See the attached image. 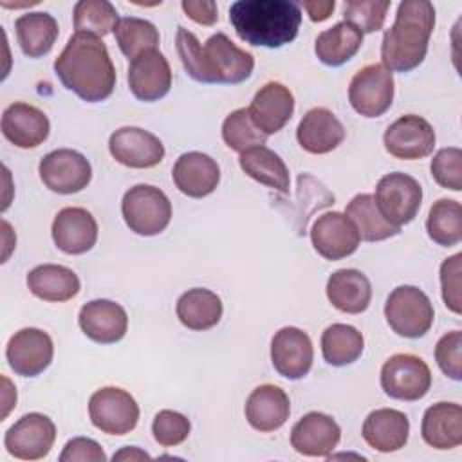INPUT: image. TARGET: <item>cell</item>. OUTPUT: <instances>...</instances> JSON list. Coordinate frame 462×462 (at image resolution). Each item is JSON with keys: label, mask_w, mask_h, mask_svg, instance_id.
<instances>
[{"label": "cell", "mask_w": 462, "mask_h": 462, "mask_svg": "<svg viewBox=\"0 0 462 462\" xmlns=\"http://www.w3.org/2000/svg\"><path fill=\"white\" fill-rule=\"evenodd\" d=\"M435 139L433 126L415 114L401 116L384 130L383 135L386 152L402 161L428 157L435 148Z\"/></svg>", "instance_id": "cell-13"}, {"label": "cell", "mask_w": 462, "mask_h": 462, "mask_svg": "<svg viewBox=\"0 0 462 462\" xmlns=\"http://www.w3.org/2000/svg\"><path fill=\"white\" fill-rule=\"evenodd\" d=\"M424 442L435 449H453L462 444V408L457 402H437L424 411L420 422Z\"/></svg>", "instance_id": "cell-28"}, {"label": "cell", "mask_w": 462, "mask_h": 462, "mask_svg": "<svg viewBox=\"0 0 462 462\" xmlns=\"http://www.w3.org/2000/svg\"><path fill=\"white\" fill-rule=\"evenodd\" d=\"M390 9V2H375V0H350L345 2L343 7V22L354 25L361 34L375 32L383 29L386 13Z\"/></svg>", "instance_id": "cell-41"}, {"label": "cell", "mask_w": 462, "mask_h": 462, "mask_svg": "<svg viewBox=\"0 0 462 462\" xmlns=\"http://www.w3.org/2000/svg\"><path fill=\"white\" fill-rule=\"evenodd\" d=\"M204 60L211 83H242L254 69V58L245 49H240L224 32H217L206 40Z\"/></svg>", "instance_id": "cell-11"}, {"label": "cell", "mask_w": 462, "mask_h": 462, "mask_svg": "<svg viewBox=\"0 0 462 462\" xmlns=\"http://www.w3.org/2000/svg\"><path fill=\"white\" fill-rule=\"evenodd\" d=\"M374 200L383 218L388 224L401 227L411 222L419 213L422 188L411 175L393 171L379 179Z\"/></svg>", "instance_id": "cell-6"}, {"label": "cell", "mask_w": 462, "mask_h": 462, "mask_svg": "<svg viewBox=\"0 0 462 462\" xmlns=\"http://www.w3.org/2000/svg\"><path fill=\"white\" fill-rule=\"evenodd\" d=\"M54 72L87 103L105 101L116 88V67L105 42L94 34L74 32L54 60Z\"/></svg>", "instance_id": "cell-1"}, {"label": "cell", "mask_w": 462, "mask_h": 462, "mask_svg": "<svg viewBox=\"0 0 462 462\" xmlns=\"http://www.w3.org/2000/svg\"><path fill=\"white\" fill-rule=\"evenodd\" d=\"M56 440L54 422L38 411L18 419L4 437L7 453L20 460H40L49 455Z\"/></svg>", "instance_id": "cell-12"}, {"label": "cell", "mask_w": 462, "mask_h": 462, "mask_svg": "<svg viewBox=\"0 0 462 462\" xmlns=\"http://www.w3.org/2000/svg\"><path fill=\"white\" fill-rule=\"evenodd\" d=\"M179 321L189 330L213 328L224 312L222 300L209 289L195 287L180 294L175 305Z\"/></svg>", "instance_id": "cell-31"}, {"label": "cell", "mask_w": 462, "mask_h": 462, "mask_svg": "<svg viewBox=\"0 0 462 462\" xmlns=\"http://www.w3.org/2000/svg\"><path fill=\"white\" fill-rule=\"evenodd\" d=\"M38 173L45 188L60 195L85 189L92 179V166L87 157L70 148L49 152L38 164Z\"/></svg>", "instance_id": "cell-10"}, {"label": "cell", "mask_w": 462, "mask_h": 462, "mask_svg": "<svg viewBox=\"0 0 462 462\" xmlns=\"http://www.w3.org/2000/svg\"><path fill=\"white\" fill-rule=\"evenodd\" d=\"M361 435L372 449L379 453H392L404 448L408 442L410 420L399 410L379 408L368 413L363 422Z\"/></svg>", "instance_id": "cell-27"}, {"label": "cell", "mask_w": 462, "mask_h": 462, "mask_svg": "<svg viewBox=\"0 0 462 462\" xmlns=\"http://www.w3.org/2000/svg\"><path fill=\"white\" fill-rule=\"evenodd\" d=\"M128 88L139 101H159L171 88V69L157 49L130 60Z\"/></svg>", "instance_id": "cell-18"}, {"label": "cell", "mask_w": 462, "mask_h": 462, "mask_svg": "<svg viewBox=\"0 0 462 462\" xmlns=\"http://www.w3.org/2000/svg\"><path fill=\"white\" fill-rule=\"evenodd\" d=\"M435 359L439 368L453 381L462 379V332L451 330L435 345Z\"/></svg>", "instance_id": "cell-45"}, {"label": "cell", "mask_w": 462, "mask_h": 462, "mask_svg": "<svg viewBox=\"0 0 462 462\" xmlns=\"http://www.w3.org/2000/svg\"><path fill=\"white\" fill-rule=\"evenodd\" d=\"M14 31L22 52L29 58L45 56L60 34L56 18L42 11L18 16L14 22Z\"/></svg>", "instance_id": "cell-33"}, {"label": "cell", "mask_w": 462, "mask_h": 462, "mask_svg": "<svg viewBox=\"0 0 462 462\" xmlns=\"http://www.w3.org/2000/svg\"><path fill=\"white\" fill-rule=\"evenodd\" d=\"M431 177L433 180L446 189L460 191L462 189V152L457 146L439 150L431 159Z\"/></svg>", "instance_id": "cell-43"}, {"label": "cell", "mask_w": 462, "mask_h": 462, "mask_svg": "<svg viewBox=\"0 0 462 462\" xmlns=\"http://www.w3.org/2000/svg\"><path fill=\"white\" fill-rule=\"evenodd\" d=\"M363 348V334L352 325L332 323L321 334L323 359L332 366H345L357 361Z\"/></svg>", "instance_id": "cell-36"}, {"label": "cell", "mask_w": 462, "mask_h": 462, "mask_svg": "<svg viewBox=\"0 0 462 462\" xmlns=\"http://www.w3.org/2000/svg\"><path fill=\"white\" fill-rule=\"evenodd\" d=\"M431 386V372L424 359L413 354H393L381 368V388L397 401H419Z\"/></svg>", "instance_id": "cell-8"}, {"label": "cell", "mask_w": 462, "mask_h": 462, "mask_svg": "<svg viewBox=\"0 0 462 462\" xmlns=\"http://www.w3.org/2000/svg\"><path fill=\"white\" fill-rule=\"evenodd\" d=\"M110 155L126 168L146 170L164 159V144L152 132L139 126L117 128L108 139Z\"/></svg>", "instance_id": "cell-15"}, {"label": "cell", "mask_w": 462, "mask_h": 462, "mask_svg": "<svg viewBox=\"0 0 462 462\" xmlns=\"http://www.w3.org/2000/svg\"><path fill=\"white\" fill-rule=\"evenodd\" d=\"M191 431L189 419L175 410H161L152 422V433L157 444L173 448L182 444Z\"/></svg>", "instance_id": "cell-44"}, {"label": "cell", "mask_w": 462, "mask_h": 462, "mask_svg": "<svg viewBox=\"0 0 462 462\" xmlns=\"http://www.w3.org/2000/svg\"><path fill=\"white\" fill-rule=\"evenodd\" d=\"M74 29L76 32L94 34L97 38L114 32L119 14L106 0H81L74 5Z\"/></svg>", "instance_id": "cell-39"}, {"label": "cell", "mask_w": 462, "mask_h": 462, "mask_svg": "<svg viewBox=\"0 0 462 462\" xmlns=\"http://www.w3.org/2000/svg\"><path fill=\"white\" fill-rule=\"evenodd\" d=\"M348 101L363 117L383 116L393 101V76L383 63L359 69L348 85Z\"/></svg>", "instance_id": "cell-9"}, {"label": "cell", "mask_w": 462, "mask_h": 462, "mask_svg": "<svg viewBox=\"0 0 462 462\" xmlns=\"http://www.w3.org/2000/svg\"><path fill=\"white\" fill-rule=\"evenodd\" d=\"M310 240L316 253L332 262L356 253L361 242L354 222L339 211H328L318 217L310 227Z\"/></svg>", "instance_id": "cell-16"}, {"label": "cell", "mask_w": 462, "mask_h": 462, "mask_svg": "<svg viewBox=\"0 0 462 462\" xmlns=\"http://www.w3.org/2000/svg\"><path fill=\"white\" fill-rule=\"evenodd\" d=\"M54 345L42 328L27 327L14 332L5 348V357L11 370L22 377L40 375L52 361Z\"/></svg>", "instance_id": "cell-14"}, {"label": "cell", "mask_w": 462, "mask_h": 462, "mask_svg": "<svg viewBox=\"0 0 462 462\" xmlns=\"http://www.w3.org/2000/svg\"><path fill=\"white\" fill-rule=\"evenodd\" d=\"M112 458H114V460H144V458L148 460L150 455L144 453V451H141V449L135 448V446H126V448H123L121 451L114 453Z\"/></svg>", "instance_id": "cell-50"}, {"label": "cell", "mask_w": 462, "mask_h": 462, "mask_svg": "<svg viewBox=\"0 0 462 462\" xmlns=\"http://www.w3.org/2000/svg\"><path fill=\"white\" fill-rule=\"evenodd\" d=\"M105 460H106V455L103 448L88 437L70 439L60 455V462H105Z\"/></svg>", "instance_id": "cell-47"}, {"label": "cell", "mask_w": 462, "mask_h": 462, "mask_svg": "<svg viewBox=\"0 0 462 462\" xmlns=\"http://www.w3.org/2000/svg\"><path fill=\"white\" fill-rule=\"evenodd\" d=\"M345 126L336 114L325 106L310 108L298 123L296 139L300 146L314 155L336 150L345 139Z\"/></svg>", "instance_id": "cell-25"}, {"label": "cell", "mask_w": 462, "mask_h": 462, "mask_svg": "<svg viewBox=\"0 0 462 462\" xmlns=\"http://www.w3.org/2000/svg\"><path fill=\"white\" fill-rule=\"evenodd\" d=\"M327 298L341 312L361 314L372 300L370 280L357 269H339L327 280Z\"/></svg>", "instance_id": "cell-29"}, {"label": "cell", "mask_w": 462, "mask_h": 462, "mask_svg": "<svg viewBox=\"0 0 462 462\" xmlns=\"http://www.w3.org/2000/svg\"><path fill=\"white\" fill-rule=\"evenodd\" d=\"M334 7H336V2L334 0H314V2H303V9L307 11L309 18L312 22H323L327 20L332 13H334Z\"/></svg>", "instance_id": "cell-49"}, {"label": "cell", "mask_w": 462, "mask_h": 462, "mask_svg": "<svg viewBox=\"0 0 462 462\" xmlns=\"http://www.w3.org/2000/svg\"><path fill=\"white\" fill-rule=\"evenodd\" d=\"M339 439V424L321 411L305 413L291 430V446L303 457H330Z\"/></svg>", "instance_id": "cell-20"}, {"label": "cell", "mask_w": 462, "mask_h": 462, "mask_svg": "<svg viewBox=\"0 0 462 462\" xmlns=\"http://www.w3.org/2000/svg\"><path fill=\"white\" fill-rule=\"evenodd\" d=\"M242 171L256 182L280 193H289L291 177L283 159L267 146H254L238 157Z\"/></svg>", "instance_id": "cell-32"}, {"label": "cell", "mask_w": 462, "mask_h": 462, "mask_svg": "<svg viewBox=\"0 0 462 462\" xmlns=\"http://www.w3.org/2000/svg\"><path fill=\"white\" fill-rule=\"evenodd\" d=\"M180 7L188 18L200 25H213L218 20L217 4L213 0H182Z\"/></svg>", "instance_id": "cell-48"}, {"label": "cell", "mask_w": 462, "mask_h": 462, "mask_svg": "<svg viewBox=\"0 0 462 462\" xmlns=\"http://www.w3.org/2000/svg\"><path fill=\"white\" fill-rule=\"evenodd\" d=\"M460 260L462 254L457 253L449 258H446L440 265V287H442V300L444 305L455 312L460 314Z\"/></svg>", "instance_id": "cell-46"}, {"label": "cell", "mask_w": 462, "mask_h": 462, "mask_svg": "<svg viewBox=\"0 0 462 462\" xmlns=\"http://www.w3.org/2000/svg\"><path fill=\"white\" fill-rule=\"evenodd\" d=\"M345 215L357 227L359 238L365 242H381L390 236H395L401 227L388 224L379 213L374 195L359 193L345 208Z\"/></svg>", "instance_id": "cell-35"}, {"label": "cell", "mask_w": 462, "mask_h": 462, "mask_svg": "<svg viewBox=\"0 0 462 462\" xmlns=\"http://www.w3.org/2000/svg\"><path fill=\"white\" fill-rule=\"evenodd\" d=\"M88 417L106 435H126L137 426L139 404L126 390L105 386L90 395Z\"/></svg>", "instance_id": "cell-7"}, {"label": "cell", "mask_w": 462, "mask_h": 462, "mask_svg": "<svg viewBox=\"0 0 462 462\" xmlns=\"http://www.w3.org/2000/svg\"><path fill=\"white\" fill-rule=\"evenodd\" d=\"M114 38L119 51L130 60L137 58L146 51L157 49L161 42L157 27L152 22L137 16L119 18L114 29Z\"/></svg>", "instance_id": "cell-38"}, {"label": "cell", "mask_w": 462, "mask_h": 462, "mask_svg": "<svg viewBox=\"0 0 462 462\" xmlns=\"http://www.w3.org/2000/svg\"><path fill=\"white\" fill-rule=\"evenodd\" d=\"M435 27V7L424 0H404L397 7L393 25L384 32L381 60L388 70L417 69L428 52Z\"/></svg>", "instance_id": "cell-3"}, {"label": "cell", "mask_w": 462, "mask_h": 462, "mask_svg": "<svg viewBox=\"0 0 462 462\" xmlns=\"http://www.w3.org/2000/svg\"><path fill=\"white\" fill-rule=\"evenodd\" d=\"M51 233L60 251L67 254H83L96 245L97 222L88 209L69 206L56 213Z\"/></svg>", "instance_id": "cell-19"}, {"label": "cell", "mask_w": 462, "mask_h": 462, "mask_svg": "<svg viewBox=\"0 0 462 462\" xmlns=\"http://www.w3.org/2000/svg\"><path fill=\"white\" fill-rule=\"evenodd\" d=\"M121 213L130 231L141 236H155L171 220V202L162 189L152 184H135L123 195Z\"/></svg>", "instance_id": "cell-4"}, {"label": "cell", "mask_w": 462, "mask_h": 462, "mask_svg": "<svg viewBox=\"0 0 462 462\" xmlns=\"http://www.w3.org/2000/svg\"><path fill=\"white\" fill-rule=\"evenodd\" d=\"M171 179L180 193L191 199H202L217 189L220 168L213 157L202 152H188L175 161Z\"/></svg>", "instance_id": "cell-24"}, {"label": "cell", "mask_w": 462, "mask_h": 462, "mask_svg": "<svg viewBox=\"0 0 462 462\" xmlns=\"http://www.w3.org/2000/svg\"><path fill=\"white\" fill-rule=\"evenodd\" d=\"M428 236L442 245L453 247L462 240V206L453 199H439L426 218Z\"/></svg>", "instance_id": "cell-37"}, {"label": "cell", "mask_w": 462, "mask_h": 462, "mask_svg": "<svg viewBox=\"0 0 462 462\" xmlns=\"http://www.w3.org/2000/svg\"><path fill=\"white\" fill-rule=\"evenodd\" d=\"M229 22L242 42L278 49L298 36L301 7L289 0H238L229 7Z\"/></svg>", "instance_id": "cell-2"}, {"label": "cell", "mask_w": 462, "mask_h": 462, "mask_svg": "<svg viewBox=\"0 0 462 462\" xmlns=\"http://www.w3.org/2000/svg\"><path fill=\"white\" fill-rule=\"evenodd\" d=\"M244 411L251 428L262 433H271L287 422L291 401L280 386L260 384L249 393Z\"/></svg>", "instance_id": "cell-26"}, {"label": "cell", "mask_w": 462, "mask_h": 462, "mask_svg": "<svg viewBox=\"0 0 462 462\" xmlns=\"http://www.w3.org/2000/svg\"><path fill=\"white\" fill-rule=\"evenodd\" d=\"M363 45V34L346 22H337L319 32L314 43L318 60L328 67H339L352 60Z\"/></svg>", "instance_id": "cell-34"}, {"label": "cell", "mask_w": 462, "mask_h": 462, "mask_svg": "<svg viewBox=\"0 0 462 462\" xmlns=\"http://www.w3.org/2000/svg\"><path fill=\"white\" fill-rule=\"evenodd\" d=\"M247 110L253 123L265 135H273L291 121L294 112V96L283 83L267 81L254 94Z\"/></svg>", "instance_id": "cell-23"}, {"label": "cell", "mask_w": 462, "mask_h": 462, "mask_svg": "<svg viewBox=\"0 0 462 462\" xmlns=\"http://www.w3.org/2000/svg\"><path fill=\"white\" fill-rule=\"evenodd\" d=\"M314 359L312 341L298 327H283L271 339V363L274 370L291 381L301 379L310 372Z\"/></svg>", "instance_id": "cell-17"}, {"label": "cell", "mask_w": 462, "mask_h": 462, "mask_svg": "<svg viewBox=\"0 0 462 462\" xmlns=\"http://www.w3.org/2000/svg\"><path fill=\"white\" fill-rule=\"evenodd\" d=\"M384 318L395 334L415 339L431 328L435 312L424 291L415 285H399L384 303Z\"/></svg>", "instance_id": "cell-5"}, {"label": "cell", "mask_w": 462, "mask_h": 462, "mask_svg": "<svg viewBox=\"0 0 462 462\" xmlns=\"http://www.w3.org/2000/svg\"><path fill=\"white\" fill-rule=\"evenodd\" d=\"M2 135L18 148H36L40 146L51 132L49 117L43 110L29 103H11L0 121Z\"/></svg>", "instance_id": "cell-21"}, {"label": "cell", "mask_w": 462, "mask_h": 462, "mask_svg": "<svg viewBox=\"0 0 462 462\" xmlns=\"http://www.w3.org/2000/svg\"><path fill=\"white\" fill-rule=\"evenodd\" d=\"M83 334L101 345H112L125 337L128 330L126 310L112 300H92L85 303L78 316Z\"/></svg>", "instance_id": "cell-22"}, {"label": "cell", "mask_w": 462, "mask_h": 462, "mask_svg": "<svg viewBox=\"0 0 462 462\" xmlns=\"http://www.w3.org/2000/svg\"><path fill=\"white\" fill-rule=\"evenodd\" d=\"M222 139L233 152H245L254 146H263L267 135L253 123L247 108L233 110L222 123Z\"/></svg>", "instance_id": "cell-40"}, {"label": "cell", "mask_w": 462, "mask_h": 462, "mask_svg": "<svg viewBox=\"0 0 462 462\" xmlns=\"http://www.w3.org/2000/svg\"><path fill=\"white\" fill-rule=\"evenodd\" d=\"M175 47H177V54L182 61L184 70L199 83H211L208 69H206L204 47L200 45L199 38L191 31H188L184 27H177Z\"/></svg>", "instance_id": "cell-42"}, {"label": "cell", "mask_w": 462, "mask_h": 462, "mask_svg": "<svg viewBox=\"0 0 462 462\" xmlns=\"http://www.w3.org/2000/svg\"><path fill=\"white\" fill-rule=\"evenodd\" d=\"M25 282L31 294L43 301H69L79 292L78 274L65 265H36L34 269L29 271Z\"/></svg>", "instance_id": "cell-30"}]
</instances>
